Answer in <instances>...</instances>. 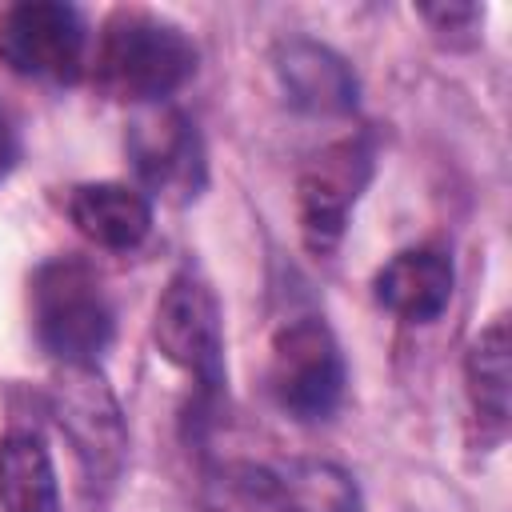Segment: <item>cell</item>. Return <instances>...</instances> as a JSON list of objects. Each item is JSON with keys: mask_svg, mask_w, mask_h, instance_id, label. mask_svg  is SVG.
<instances>
[{"mask_svg": "<svg viewBox=\"0 0 512 512\" xmlns=\"http://www.w3.org/2000/svg\"><path fill=\"white\" fill-rule=\"evenodd\" d=\"M200 68L196 40L168 16L148 8H116L108 12L96 56L92 80L104 96L128 104H164L176 88H184Z\"/></svg>", "mask_w": 512, "mask_h": 512, "instance_id": "6da1fadb", "label": "cell"}, {"mask_svg": "<svg viewBox=\"0 0 512 512\" xmlns=\"http://www.w3.org/2000/svg\"><path fill=\"white\" fill-rule=\"evenodd\" d=\"M32 324L40 344L64 368H96L116 332V316L96 268L76 256L44 260L32 272Z\"/></svg>", "mask_w": 512, "mask_h": 512, "instance_id": "7a4b0ae2", "label": "cell"}, {"mask_svg": "<svg viewBox=\"0 0 512 512\" xmlns=\"http://www.w3.org/2000/svg\"><path fill=\"white\" fill-rule=\"evenodd\" d=\"M208 512H356L348 472L328 460H288L264 468L252 460L220 464L204 484Z\"/></svg>", "mask_w": 512, "mask_h": 512, "instance_id": "3957f363", "label": "cell"}, {"mask_svg": "<svg viewBox=\"0 0 512 512\" xmlns=\"http://www.w3.org/2000/svg\"><path fill=\"white\" fill-rule=\"evenodd\" d=\"M344 356L332 328L320 316L288 320L272 336L268 352V392L300 424L328 420L344 400Z\"/></svg>", "mask_w": 512, "mask_h": 512, "instance_id": "277c9868", "label": "cell"}, {"mask_svg": "<svg viewBox=\"0 0 512 512\" xmlns=\"http://www.w3.org/2000/svg\"><path fill=\"white\" fill-rule=\"evenodd\" d=\"M372 164H376V148L372 136L364 132L320 148L304 164L296 180V216H300L304 248L312 256H332L340 248L348 216L372 180Z\"/></svg>", "mask_w": 512, "mask_h": 512, "instance_id": "5b68a950", "label": "cell"}, {"mask_svg": "<svg viewBox=\"0 0 512 512\" xmlns=\"http://www.w3.org/2000/svg\"><path fill=\"white\" fill-rule=\"evenodd\" d=\"M152 340L168 364L200 384V392H220L224 384V324L220 304L204 276L192 268L176 272L156 300Z\"/></svg>", "mask_w": 512, "mask_h": 512, "instance_id": "8992f818", "label": "cell"}, {"mask_svg": "<svg viewBox=\"0 0 512 512\" xmlns=\"http://www.w3.org/2000/svg\"><path fill=\"white\" fill-rule=\"evenodd\" d=\"M88 24L76 4L24 0L0 16V60L32 80L72 84L84 72Z\"/></svg>", "mask_w": 512, "mask_h": 512, "instance_id": "52a82bcc", "label": "cell"}, {"mask_svg": "<svg viewBox=\"0 0 512 512\" xmlns=\"http://www.w3.org/2000/svg\"><path fill=\"white\" fill-rule=\"evenodd\" d=\"M128 160L144 184V196H168L188 204L208 180L204 140L196 124L172 104H144L128 124Z\"/></svg>", "mask_w": 512, "mask_h": 512, "instance_id": "ba28073f", "label": "cell"}, {"mask_svg": "<svg viewBox=\"0 0 512 512\" xmlns=\"http://www.w3.org/2000/svg\"><path fill=\"white\" fill-rule=\"evenodd\" d=\"M56 424L72 440L88 484H108L120 472L128 448L124 420L96 368H64V380L56 384Z\"/></svg>", "mask_w": 512, "mask_h": 512, "instance_id": "9c48e42d", "label": "cell"}, {"mask_svg": "<svg viewBox=\"0 0 512 512\" xmlns=\"http://www.w3.org/2000/svg\"><path fill=\"white\" fill-rule=\"evenodd\" d=\"M272 68H276V80H280V88L296 112L348 116L360 100V84H356L352 64L320 40H308V36L280 40L272 52Z\"/></svg>", "mask_w": 512, "mask_h": 512, "instance_id": "30bf717a", "label": "cell"}, {"mask_svg": "<svg viewBox=\"0 0 512 512\" xmlns=\"http://www.w3.org/2000/svg\"><path fill=\"white\" fill-rule=\"evenodd\" d=\"M456 288V268L444 248L420 244L384 260L372 276V296L380 308L400 316L404 324H432Z\"/></svg>", "mask_w": 512, "mask_h": 512, "instance_id": "8fae6325", "label": "cell"}, {"mask_svg": "<svg viewBox=\"0 0 512 512\" xmlns=\"http://www.w3.org/2000/svg\"><path fill=\"white\" fill-rule=\"evenodd\" d=\"M68 220L88 244L104 252H132L152 232V200L144 188L124 180H92L72 188Z\"/></svg>", "mask_w": 512, "mask_h": 512, "instance_id": "7c38bea8", "label": "cell"}, {"mask_svg": "<svg viewBox=\"0 0 512 512\" xmlns=\"http://www.w3.org/2000/svg\"><path fill=\"white\" fill-rule=\"evenodd\" d=\"M464 380H468V400L472 416L480 424V444H496L508 428V400H512V340H508V320H492L464 356Z\"/></svg>", "mask_w": 512, "mask_h": 512, "instance_id": "4fadbf2b", "label": "cell"}, {"mask_svg": "<svg viewBox=\"0 0 512 512\" xmlns=\"http://www.w3.org/2000/svg\"><path fill=\"white\" fill-rule=\"evenodd\" d=\"M0 508L60 512V480L52 452L32 432H8L0 440Z\"/></svg>", "mask_w": 512, "mask_h": 512, "instance_id": "5bb4252c", "label": "cell"}, {"mask_svg": "<svg viewBox=\"0 0 512 512\" xmlns=\"http://www.w3.org/2000/svg\"><path fill=\"white\" fill-rule=\"evenodd\" d=\"M420 16H424L436 32H472L484 12H480L476 4H436V8H420Z\"/></svg>", "mask_w": 512, "mask_h": 512, "instance_id": "9a60e30c", "label": "cell"}, {"mask_svg": "<svg viewBox=\"0 0 512 512\" xmlns=\"http://www.w3.org/2000/svg\"><path fill=\"white\" fill-rule=\"evenodd\" d=\"M16 160H20V136H16V124H12L8 108L0 104V180L16 168Z\"/></svg>", "mask_w": 512, "mask_h": 512, "instance_id": "2e32d148", "label": "cell"}]
</instances>
